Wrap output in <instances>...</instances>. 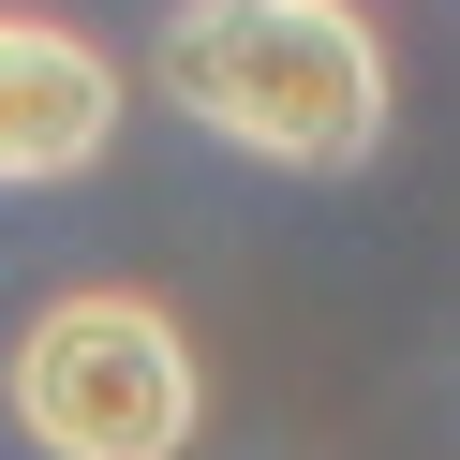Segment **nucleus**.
<instances>
[{
    "label": "nucleus",
    "mask_w": 460,
    "mask_h": 460,
    "mask_svg": "<svg viewBox=\"0 0 460 460\" xmlns=\"http://www.w3.org/2000/svg\"><path fill=\"white\" fill-rule=\"evenodd\" d=\"M164 90L252 164H371L386 134V45L341 0H179L164 15Z\"/></svg>",
    "instance_id": "nucleus-1"
},
{
    "label": "nucleus",
    "mask_w": 460,
    "mask_h": 460,
    "mask_svg": "<svg viewBox=\"0 0 460 460\" xmlns=\"http://www.w3.org/2000/svg\"><path fill=\"white\" fill-rule=\"evenodd\" d=\"M208 386H193V341L149 297H60L15 341V430L45 460H179Z\"/></svg>",
    "instance_id": "nucleus-2"
},
{
    "label": "nucleus",
    "mask_w": 460,
    "mask_h": 460,
    "mask_svg": "<svg viewBox=\"0 0 460 460\" xmlns=\"http://www.w3.org/2000/svg\"><path fill=\"white\" fill-rule=\"evenodd\" d=\"M104 134H119L104 45L45 31V15H0V193H15V179H75Z\"/></svg>",
    "instance_id": "nucleus-3"
}]
</instances>
